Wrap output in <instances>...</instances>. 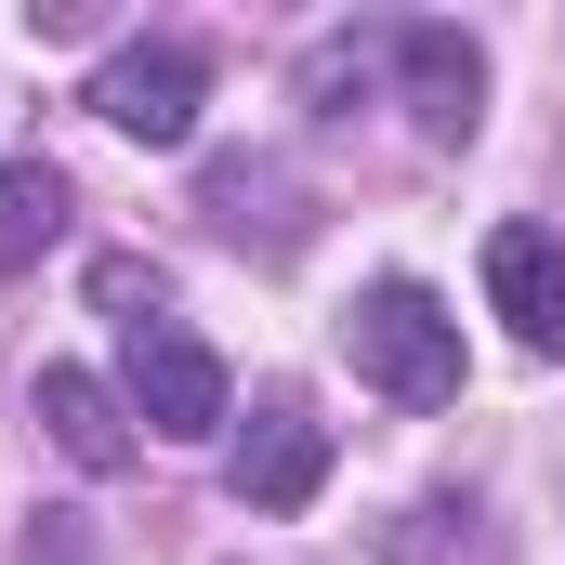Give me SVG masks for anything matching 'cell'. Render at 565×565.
Returning <instances> with one entry per match:
<instances>
[{
    "instance_id": "6",
    "label": "cell",
    "mask_w": 565,
    "mask_h": 565,
    "mask_svg": "<svg viewBox=\"0 0 565 565\" xmlns=\"http://www.w3.org/2000/svg\"><path fill=\"white\" fill-rule=\"evenodd\" d=\"M487 302L513 316L526 355H565V237L553 224H500L487 237Z\"/></svg>"
},
{
    "instance_id": "5",
    "label": "cell",
    "mask_w": 565,
    "mask_h": 565,
    "mask_svg": "<svg viewBox=\"0 0 565 565\" xmlns=\"http://www.w3.org/2000/svg\"><path fill=\"white\" fill-rule=\"evenodd\" d=\"M316 487H329V422H316L302 395H264L250 434H237V500H250V513H302Z\"/></svg>"
},
{
    "instance_id": "7",
    "label": "cell",
    "mask_w": 565,
    "mask_h": 565,
    "mask_svg": "<svg viewBox=\"0 0 565 565\" xmlns=\"http://www.w3.org/2000/svg\"><path fill=\"white\" fill-rule=\"evenodd\" d=\"M40 434H53L79 473H132V395L93 382V369H40Z\"/></svg>"
},
{
    "instance_id": "1",
    "label": "cell",
    "mask_w": 565,
    "mask_h": 565,
    "mask_svg": "<svg viewBox=\"0 0 565 565\" xmlns=\"http://www.w3.org/2000/svg\"><path fill=\"white\" fill-rule=\"evenodd\" d=\"M342 355H355L395 408H447V395H460V316H447L422 277H369V289H355Z\"/></svg>"
},
{
    "instance_id": "4",
    "label": "cell",
    "mask_w": 565,
    "mask_h": 565,
    "mask_svg": "<svg viewBox=\"0 0 565 565\" xmlns=\"http://www.w3.org/2000/svg\"><path fill=\"white\" fill-rule=\"evenodd\" d=\"M382 53H395V79H408L422 145H473V119H487V53H473L460 26H395Z\"/></svg>"
},
{
    "instance_id": "9",
    "label": "cell",
    "mask_w": 565,
    "mask_h": 565,
    "mask_svg": "<svg viewBox=\"0 0 565 565\" xmlns=\"http://www.w3.org/2000/svg\"><path fill=\"white\" fill-rule=\"evenodd\" d=\"M93 302H106L119 329H145V316H171V289H158V264H132V250H106V264H93Z\"/></svg>"
},
{
    "instance_id": "8",
    "label": "cell",
    "mask_w": 565,
    "mask_h": 565,
    "mask_svg": "<svg viewBox=\"0 0 565 565\" xmlns=\"http://www.w3.org/2000/svg\"><path fill=\"white\" fill-rule=\"evenodd\" d=\"M66 237V171L53 158H0V277H26Z\"/></svg>"
},
{
    "instance_id": "3",
    "label": "cell",
    "mask_w": 565,
    "mask_h": 565,
    "mask_svg": "<svg viewBox=\"0 0 565 565\" xmlns=\"http://www.w3.org/2000/svg\"><path fill=\"white\" fill-rule=\"evenodd\" d=\"M132 422L171 434V447L224 434V355H211L184 316H145V329H132Z\"/></svg>"
},
{
    "instance_id": "2",
    "label": "cell",
    "mask_w": 565,
    "mask_h": 565,
    "mask_svg": "<svg viewBox=\"0 0 565 565\" xmlns=\"http://www.w3.org/2000/svg\"><path fill=\"white\" fill-rule=\"evenodd\" d=\"M198 106H211V53H198V40H132V53H106V79H93V119L132 132V145H184Z\"/></svg>"
}]
</instances>
